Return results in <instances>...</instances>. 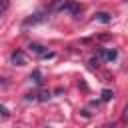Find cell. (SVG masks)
<instances>
[{
	"instance_id": "cell-1",
	"label": "cell",
	"mask_w": 128,
	"mask_h": 128,
	"mask_svg": "<svg viewBox=\"0 0 128 128\" xmlns=\"http://www.w3.org/2000/svg\"><path fill=\"white\" fill-rule=\"evenodd\" d=\"M10 62H12L14 66H24V64H28V58H26V54H24L22 50H16V52H12Z\"/></svg>"
},
{
	"instance_id": "cell-8",
	"label": "cell",
	"mask_w": 128,
	"mask_h": 128,
	"mask_svg": "<svg viewBox=\"0 0 128 128\" xmlns=\"http://www.w3.org/2000/svg\"><path fill=\"white\" fill-rule=\"evenodd\" d=\"M8 8H10V0H0V16H4Z\"/></svg>"
},
{
	"instance_id": "cell-6",
	"label": "cell",
	"mask_w": 128,
	"mask_h": 128,
	"mask_svg": "<svg viewBox=\"0 0 128 128\" xmlns=\"http://www.w3.org/2000/svg\"><path fill=\"white\" fill-rule=\"evenodd\" d=\"M30 82H34V84H40V82H42V74H40V70H34V72L30 74Z\"/></svg>"
},
{
	"instance_id": "cell-10",
	"label": "cell",
	"mask_w": 128,
	"mask_h": 128,
	"mask_svg": "<svg viewBox=\"0 0 128 128\" xmlns=\"http://www.w3.org/2000/svg\"><path fill=\"white\" fill-rule=\"evenodd\" d=\"M110 98H112V92L110 90H104L102 92V100H110Z\"/></svg>"
},
{
	"instance_id": "cell-4",
	"label": "cell",
	"mask_w": 128,
	"mask_h": 128,
	"mask_svg": "<svg viewBox=\"0 0 128 128\" xmlns=\"http://www.w3.org/2000/svg\"><path fill=\"white\" fill-rule=\"evenodd\" d=\"M66 6H68V0H54L52 10H54V12H58V10H66Z\"/></svg>"
},
{
	"instance_id": "cell-3",
	"label": "cell",
	"mask_w": 128,
	"mask_h": 128,
	"mask_svg": "<svg viewBox=\"0 0 128 128\" xmlns=\"http://www.w3.org/2000/svg\"><path fill=\"white\" fill-rule=\"evenodd\" d=\"M42 20H44V14H34L32 18L24 20V26H30V24H38V22H42Z\"/></svg>"
},
{
	"instance_id": "cell-7",
	"label": "cell",
	"mask_w": 128,
	"mask_h": 128,
	"mask_svg": "<svg viewBox=\"0 0 128 128\" xmlns=\"http://www.w3.org/2000/svg\"><path fill=\"white\" fill-rule=\"evenodd\" d=\"M102 56H104V60H108V62H110V60H114V58H116V50H104V52H102Z\"/></svg>"
},
{
	"instance_id": "cell-5",
	"label": "cell",
	"mask_w": 128,
	"mask_h": 128,
	"mask_svg": "<svg viewBox=\"0 0 128 128\" xmlns=\"http://www.w3.org/2000/svg\"><path fill=\"white\" fill-rule=\"evenodd\" d=\"M94 20L108 24V22H110V14H106V12H98V14H94Z\"/></svg>"
},
{
	"instance_id": "cell-9",
	"label": "cell",
	"mask_w": 128,
	"mask_h": 128,
	"mask_svg": "<svg viewBox=\"0 0 128 128\" xmlns=\"http://www.w3.org/2000/svg\"><path fill=\"white\" fill-rule=\"evenodd\" d=\"M4 118H8V108L0 106V120H4Z\"/></svg>"
},
{
	"instance_id": "cell-11",
	"label": "cell",
	"mask_w": 128,
	"mask_h": 128,
	"mask_svg": "<svg viewBox=\"0 0 128 128\" xmlns=\"http://www.w3.org/2000/svg\"><path fill=\"white\" fill-rule=\"evenodd\" d=\"M122 120H124V122H128V102H126V106H124V112H122Z\"/></svg>"
},
{
	"instance_id": "cell-2",
	"label": "cell",
	"mask_w": 128,
	"mask_h": 128,
	"mask_svg": "<svg viewBox=\"0 0 128 128\" xmlns=\"http://www.w3.org/2000/svg\"><path fill=\"white\" fill-rule=\"evenodd\" d=\"M28 48H30V52H34V54H40V56H50V54H46L44 46H40V44H30Z\"/></svg>"
}]
</instances>
